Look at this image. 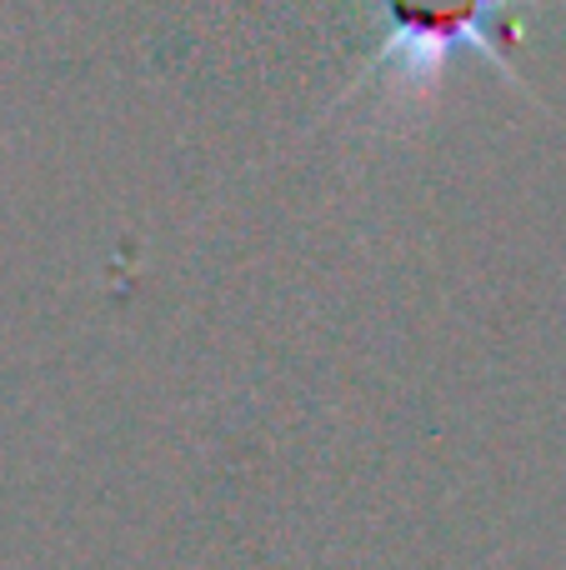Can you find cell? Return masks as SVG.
<instances>
[{
	"instance_id": "1",
	"label": "cell",
	"mask_w": 566,
	"mask_h": 570,
	"mask_svg": "<svg viewBox=\"0 0 566 570\" xmlns=\"http://www.w3.org/2000/svg\"><path fill=\"white\" fill-rule=\"evenodd\" d=\"M381 16L387 40L371 76H431L461 50H477L511 76L507 50L517 46V0H381Z\"/></svg>"
}]
</instances>
